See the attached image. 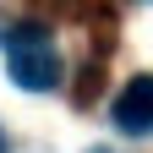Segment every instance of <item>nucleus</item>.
Instances as JSON below:
<instances>
[{
	"label": "nucleus",
	"instance_id": "nucleus-3",
	"mask_svg": "<svg viewBox=\"0 0 153 153\" xmlns=\"http://www.w3.org/2000/svg\"><path fill=\"white\" fill-rule=\"evenodd\" d=\"M93 153H104V148H93Z\"/></svg>",
	"mask_w": 153,
	"mask_h": 153
},
{
	"label": "nucleus",
	"instance_id": "nucleus-2",
	"mask_svg": "<svg viewBox=\"0 0 153 153\" xmlns=\"http://www.w3.org/2000/svg\"><path fill=\"white\" fill-rule=\"evenodd\" d=\"M109 115H115V126H120L126 137H148L153 131V76H131Z\"/></svg>",
	"mask_w": 153,
	"mask_h": 153
},
{
	"label": "nucleus",
	"instance_id": "nucleus-1",
	"mask_svg": "<svg viewBox=\"0 0 153 153\" xmlns=\"http://www.w3.org/2000/svg\"><path fill=\"white\" fill-rule=\"evenodd\" d=\"M6 71H11V82L27 88V93L60 88V55H55L49 33L44 27H16L6 38Z\"/></svg>",
	"mask_w": 153,
	"mask_h": 153
}]
</instances>
